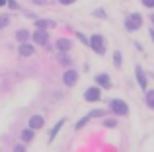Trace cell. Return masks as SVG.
<instances>
[{
  "label": "cell",
  "mask_w": 154,
  "mask_h": 152,
  "mask_svg": "<svg viewBox=\"0 0 154 152\" xmlns=\"http://www.w3.org/2000/svg\"><path fill=\"white\" fill-rule=\"evenodd\" d=\"M90 47H92V49H94L98 55H103V53H105L103 37H102V35H92V37H90Z\"/></svg>",
  "instance_id": "obj_1"
},
{
  "label": "cell",
  "mask_w": 154,
  "mask_h": 152,
  "mask_svg": "<svg viewBox=\"0 0 154 152\" xmlns=\"http://www.w3.org/2000/svg\"><path fill=\"white\" fill-rule=\"evenodd\" d=\"M111 111L117 115H127L129 113V107L125 102H121V99H111Z\"/></svg>",
  "instance_id": "obj_2"
},
{
  "label": "cell",
  "mask_w": 154,
  "mask_h": 152,
  "mask_svg": "<svg viewBox=\"0 0 154 152\" xmlns=\"http://www.w3.org/2000/svg\"><path fill=\"white\" fill-rule=\"evenodd\" d=\"M140 23H143V18H140L139 14H131V16L127 18V22H125V26H127L129 31H133V29H139Z\"/></svg>",
  "instance_id": "obj_3"
},
{
  "label": "cell",
  "mask_w": 154,
  "mask_h": 152,
  "mask_svg": "<svg viewBox=\"0 0 154 152\" xmlns=\"http://www.w3.org/2000/svg\"><path fill=\"white\" fill-rule=\"evenodd\" d=\"M76 80H78V72H76V70H72V68L64 70V74H63V82H64V86H74Z\"/></svg>",
  "instance_id": "obj_4"
},
{
  "label": "cell",
  "mask_w": 154,
  "mask_h": 152,
  "mask_svg": "<svg viewBox=\"0 0 154 152\" xmlns=\"http://www.w3.org/2000/svg\"><path fill=\"white\" fill-rule=\"evenodd\" d=\"M84 98H86V102H98L100 99V88H88L86 94H84Z\"/></svg>",
  "instance_id": "obj_5"
},
{
  "label": "cell",
  "mask_w": 154,
  "mask_h": 152,
  "mask_svg": "<svg viewBox=\"0 0 154 152\" xmlns=\"http://www.w3.org/2000/svg\"><path fill=\"white\" fill-rule=\"evenodd\" d=\"M47 39H49V35L45 33V29H39L33 33V41L39 43V45H47Z\"/></svg>",
  "instance_id": "obj_6"
},
{
  "label": "cell",
  "mask_w": 154,
  "mask_h": 152,
  "mask_svg": "<svg viewBox=\"0 0 154 152\" xmlns=\"http://www.w3.org/2000/svg\"><path fill=\"white\" fill-rule=\"evenodd\" d=\"M29 127H31L33 131L41 129V127H43V117H41V115H33V117L29 119Z\"/></svg>",
  "instance_id": "obj_7"
},
{
  "label": "cell",
  "mask_w": 154,
  "mask_h": 152,
  "mask_svg": "<svg viewBox=\"0 0 154 152\" xmlns=\"http://www.w3.org/2000/svg\"><path fill=\"white\" fill-rule=\"evenodd\" d=\"M96 84H100L103 88H111V80H109L107 74H98L96 76Z\"/></svg>",
  "instance_id": "obj_8"
},
{
  "label": "cell",
  "mask_w": 154,
  "mask_h": 152,
  "mask_svg": "<svg viewBox=\"0 0 154 152\" xmlns=\"http://www.w3.org/2000/svg\"><path fill=\"white\" fill-rule=\"evenodd\" d=\"M135 74H137V80H139V86L140 88H146V76H144V72H143L140 66H137V68H135Z\"/></svg>",
  "instance_id": "obj_9"
},
{
  "label": "cell",
  "mask_w": 154,
  "mask_h": 152,
  "mask_svg": "<svg viewBox=\"0 0 154 152\" xmlns=\"http://www.w3.org/2000/svg\"><path fill=\"white\" fill-rule=\"evenodd\" d=\"M20 55H22V57H31V55H33V47L27 45V43H22V47H20Z\"/></svg>",
  "instance_id": "obj_10"
},
{
  "label": "cell",
  "mask_w": 154,
  "mask_h": 152,
  "mask_svg": "<svg viewBox=\"0 0 154 152\" xmlns=\"http://www.w3.org/2000/svg\"><path fill=\"white\" fill-rule=\"evenodd\" d=\"M57 49L59 51H68L70 49V41H68V39H59V41H57Z\"/></svg>",
  "instance_id": "obj_11"
},
{
  "label": "cell",
  "mask_w": 154,
  "mask_h": 152,
  "mask_svg": "<svg viewBox=\"0 0 154 152\" xmlns=\"http://www.w3.org/2000/svg\"><path fill=\"white\" fill-rule=\"evenodd\" d=\"M16 39H18L20 43H26L27 39H29V31H26V29H20L18 33H16Z\"/></svg>",
  "instance_id": "obj_12"
},
{
  "label": "cell",
  "mask_w": 154,
  "mask_h": 152,
  "mask_svg": "<svg viewBox=\"0 0 154 152\" xmlns=\"http://www.w3.org/2000/svg\"><path fill=\"white\" fill-rule=\"evenodd\" d=\"M63 125H64V119H60V121L57 123L55 127H53V131H51V135H49V141H55L57 133H59V131H60V127H63Z\"/></svg>",
  "instance_id": "obj_13"
},
{
  "label": "cell",
  "mask_w": 154,
  "mask_h": 152,
  "mask_svg": "<svg viewBox=\"0 0 154 152\" xmlns=\"http://www.w3.org/2000/svg\"><path fill=\"white\" fill-rule=\"evenodd\" d=\"M35 26L39 27V29H47V27H55V23L49 22V20H37V23Z\"/></svg>",
  "instance_id": "obj_14"
},
{
  "label": "cell",
  "mask_w": 154,
  "mask_h": 152,
  "mask_svg": "<svg viewBox=\"0 0 154 152\" xmlns=\"http://www.w3.org/2000/svg\"><path fill=\"white\" fill-rule=\"evenodd\" d=\"M22 138H23V141H26V142H29L31 138H33V129H31V127H29V129L22 131Z\"/></svg>",
  "instance_id": "obj_15"
},
{
  "label": "cell",
  "mask_w": 154,
  "mask_h": 152,
  "mask_svg": "<svg viewBox=\"0 0 154 152\" xmlns=\"http://www.w3.org/2000/svg\"><path fill=\"white\" fill-rule=\"evenodd\" d=\"M146 105H148V107H152V109H154V90L146 92Z\"/></svg>",
  "instance_id": "obj_16"
},
{
  "label": "cell",
  "mask_w": 154,
  "mask_h": 152,
  "mask_svg": "<svg viewBox=\"0 0 154 152\" xmlns=\"http://www.w3.org/2000/svg\"><path fill=\"white\" fill-rule=\"evenodd\" d=\"M90 119H92V117H90V113H88V115H86V117H84V119H80V121L76 123V129H82V127L86 125V123L90 121Z\"/></svg>",
  "instance_id": "obj_17"
},
{
  "label": "cell",
  "mask_w": 154,
  "mask_h": 152,
  "mask_svg": "<svg viewBox=\"0 0 154 152\" xmlns=\"http://www.w3.org/2000/svg\"><path fill=\"white\" fill-rule=\"evenodd\" d=\"M8 22H10V18H8V16H0V29H4V27L8 26Z\"/></svg>",
  "instance_id": "obj_18"
},
{
  "label": "cell",
  "mask_w": 154,
  "mask_h": 152,
  "mask_svg": "<svg viewBox=\"0 0 154 152\" xmlns=\"http://www.w3.org/2000/svg\"><path fill=\"white\" fill-rule=\"evenodd\" d=\"M113 62H115V66L121 65V53H119V51H115V53H113Z\"/></svg>",
  "instance_id": "obj_19"
},
{
  "label": "cell",
  "mask_w": 154,
  "mask_h": 152,
  "mask_svg": "<svg viewBox=\"0 0 154 152\" xmlns=\"http://www.w3.org/2000/svg\"><path fill=\"white\" fill-rule=\"evenodd\" d=\"M115 119H105V127H115Z\"/></svg>",
  "instance_id": "obj_20"
},
{
  "label": "cell",
  "mask_w": 154,
  "mask_h": 152,
  "mask_svg": "<svg viewBox=\"0 0 154 152\" xmlns=\"http://www.w3.org/2000/svg\"><path fill=\"white\" fill-rule=\"evenodd\" d=\"M143 4L146 8H154V0H143Z\"/></svg>",
  "instance_id": "obj_21"
},
{
  "label": "cell",
  "mask_w": 154,
  "mask_h": 152,
  "mask_svg": "<svg viewBox=\"0 0 154 152\" xmlns=\"http://www.w3.org/2000/svg\"><path fill=\"white\" fill-rule=\"evenodd\" d=\"M8 6H10L12 10H18V4H16L14 0H8Z\"/></svg>",
  "instance_id": "obj_22"
},
{
  "label": "cell",
  "mask_w": 154,
  "mask_h": 152,
  "mask_svg": "<svg viewBox=\"0 0 154 152\" xmlns=\"http://www.w3.org/2000/svg\"><path fill=\"white\" fill-rule=\"evenodd\" d=\"M94 14H96V16H100V18H105V12H102V10H96Z\"/></svg>",
  "instance_id": "obj_23"
},
{
  "label": "cell",
  "mask_w": 154,
  "mask_h": 152,
  "mask_svg": "<svg viewBox=\"0 0 154 152\" xmlns=\"http://www.w3.org/2000/svg\"><path fill=\"white\" fill-rule=\"evenodd\" d=\"M60 62H63V65H64V62H66V65H68V62H70V61H68V57H64V55H60Z\"/></svg>",
  "instance_id": "obj_24"
},
{
  "label": "cell",
  "mask_w": 154,
  "mask_h": 152,
  "mask_svg": "<svg viewBox=\"0 0 154 152\" xmlns=\"http://www.w3.org/2000/svg\"><path fill=\"white\" fill-rule=\"evenodd\" d=\"M78 37H80V41H82V43H90V41H88V39L82 35V33H78Z\"/></svg>",
  "instance_id": "obj_25"
},
{
  "label": "cell",
  "mask_w": 154,
  "mask_h": 152,
  "mask_svg": "<svg viewBox=\"0 0 154 152\" xmlns=\"http://www.w3.org/2000/svg\"><path fill=\"white\" fill-rule=\"evenodd\" d=\"M59 2H60V4H72L74 0H59Z\"/></svg>",
  "instance_id": "obj_26"
},
{
  "label": "cell",
  "mask_w": 154,
  "mask_h": 152,
  "mask_svg": "<svg viewBox=\"0 0 154 152\" xmlns=\"http://www.w3.org/2000/svg\"><path fill=\"white\" fill-rule=\"evenodd\" d=\"M8 4V0H0V6H6Z\"/></svg>",
  "instance_id": "obj_27"
},
{
  "label": "cell",
  "mask_w": 154,
  "mask_h": 152,
  "mask_svg": "<svg viewBox=\"0 0 154 152\" xmlns=\"http://www.w3.org/2000/svg\"><path fill=\"white\" fill-rule=\"evenodd\" d=\"M150 39L154 41V29H150Z\"/></svg>",
  "instance_id": "obj_28"
},
{
  "label": "cell",
  "mask_w": 154,
  "mask_h": 152,
  "mask_svg": "<svg viewBox=\"0 0 154 152\" xmlns=\"http://www.w3.org/2000/svg\"><path fill=\"white\" fill-rule=\"evenodd\" d=\"M150 20H152V23H154V14H152V18H150Z\"/></svg>",
  "instance_id": "obj_29"
}]
</instances>
